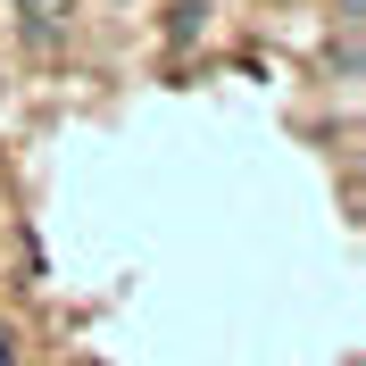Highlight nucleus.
Returning a JSON list of instances; mask_svg holds the SVG:
<instances>
[{"mask_svg":"<svg viewBox=\"0 0 366 366\" xmlns=\"http://www.w3.org/2000/svg\"><path fill=\"white\" fill-rule=\"evenodd\" d=\"M34 9H42V0H34Z\"/></svg>","mask_w":366,"mask_h":366,"instance_id":"obj_2","label":"nucleus"},{"mask_svg":"<svg viewBox=\"0 0 366 366\" xmlns=\"http://www.w3.org/2000/svg\"><path fill=\"white\" fill-rule=\"evenodd\" d=\"M0 366H17V325L0 317Z\"/></svg>","mask_w":366,"mask_h":366,"instance_id":"obj_1","label":"nucleus"}]
</instances>
